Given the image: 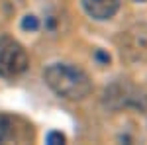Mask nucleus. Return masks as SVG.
Returning a JSON list of instances; mask_svg holds the SVG:
<instances>
[{
    "label": "nucleus",
    "instance_id": "3",
    "mask_svg": "<svg viewBox=\"0 0 147 145\" xmlns=\"http://www.w3.org/2000/svg\"><path fill=\"white\" fill-rule=\"evenodd\" d=\"M122 57L131 63L147 61V26H136L122 35Z\"/></svg>",
    "mask_w": 147,
    "mask_h": 145
},
{
    "label": "nucleus",
    "instance_id": "9",
    "mask_svg": "<svg viewBox=\"0 0 147 145\" xmlns=\"http://www.w3.org/2000/svg\"><path fill=\"white\" fill-rule=\"evenodd\" d=\"M136 2H147V0H136Z\"/></svg>",
    "mask_w": 147,
    "mask_h": 145
},
{
    "label": "nucleus",
    "instance_id": "2",
    "mask_svg": "<svg viewBox=\"0 0 147 145\" xmlns=\"http://www.w3.org/2000/svg\"><path fill=\"white\" fill-rule=\"evenodd\" d=\"M28 65H30V59L26 49L12 37H2L0 39V77H20L22 73H26Z\"/></svg>",
    "mask_w": 147,
    "mask_h": 145
},
{
    "label": "nucleus",
    "instance_id": "7",
    "mask_svg": "<svg viewBox=\"0 0 147 145\" xmlns=\"http://www.w3.org/2000/svg\"><path fill=\"white\" fill-rule=\"evenodd\" d=\"M65 141V135L59 134V132H51L47 134V143H63Z\"/></svg>",
    "mask_w": 147,
    "mask_h": 145
},
{
    "label": "nucleus",
    "instance_id": "1",
    "mask_svg": "<svg viewBox=\"0 0 147 145\" xmlns=\"http://www.w3.org/2000/svg\"><path fill=\"white\" fill-rule=\"evenodd\" d=\"M43 78L57 96L67 100H82L92 90L88 75L69 63H51L43 71Z\"/></svg>",
    "mask_w": 147,
    "mask_h": 145
},
{
    "label": "nucleus",
    "instance_id": "4",
    "mask_svg": "<svg viewBox=\"0 0 147 145\" xmlns=\"http://www.w3.org/2000/svg\"><path fill=\"white\" fill-rule=\"evenodd\" d=\"M122 0H82L84 12L96 22H106L116 16Z\"/></svg>",
    "mask_w": 147,
    "mask_h": 145
},
{
    "label": "nucleus",
    "instance_id": "5",
    "mask_svg": "<svg viewBox=\"0 0 147 145\" xmlns=\"http://www.w3.org/2000/svg\"><path fill=\"white\" fill-rule=\"evenodd\" d=\"M16 139V123L10 116L0 114V143Z\"/></svg>",
    "mask_w": 147,
    "mask_h": 145
},
{
    "label": "nucleus",
    "instance_id": "6",
    "mask_svg": "<svg viewBox=\"0 0 147 145\" xmlns=\"http://www.w3.org/2000/svg\"><path fill=\"white\" fill-rule=\"evenodd\" d=\"M37 26H39V22H37V18L35 16H26L22 22V28L24 30H37Z\"/></svg>",
    "mask_w": 147,
    "mask_h": 145
},
{
    "label": "nucleus",
    "instance_id": "8",
    "mask_svg": "<svg viewBox=\"0 0 147 145\" xmlns=\"http://www.w3.org/2000/svg\"><path fill=\"white\" fill-rule=\"evenodd\" d=\"M94 57H96V59L100 61L102 65H106V63H110V55H106V53H102V51H96V53H94Z\"/></svg>",
    "mask_w": 147,
    "mask_h": 145
}]
</instances>
